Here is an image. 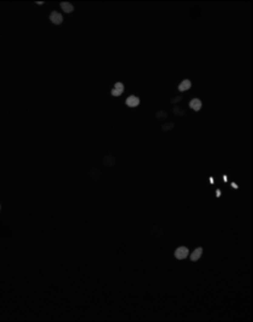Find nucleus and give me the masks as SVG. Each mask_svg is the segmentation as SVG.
Here are the masks:
<instances>
[{"instance_id": "obj_16", "label": "nucleus", "mask_w": 253, "mask_h": 322, "mask_svg": "<svg viewBox=\"0 0 253 322\" xmlns=\"http://www.w3.org/2000/svg\"><path fill=\"white\" fill-rule=\"evenodd\" d=\"M231 187H233V188H235V189H238V188H239V186H238L235 182H231Z\"/></svg>"}, {"instance_id": "obj_5", "label": "nucleus", "mask_w": 253, "mask_h": 322, "mask_svg": "<svg viewBox=\"0 0 253 322\" xmlns=\"http://www.w3.org/2000/svg\"><path fill=\"white\" fill-rule=\"evenodd\" d=\"M126 105L127 107H130V108H136V107H138L139 105V103H140V99L138 98L137 96H130V97H127L126 98Z\"/></svg>"}, {"instance_id": "obj_15", "label": "nucleus", "mask_w": 253, "mask_h": 322, "mask_svg": "<svg viewBox=\"0 0 253 322\" xmlns=\"http://www.w3.org/2000/svg\"><path fill=\"white\" fill-rule=\"evenodd\" d=\"M221 194H222V193H221V191H220V189H216V197H217V198H220V197H221Z\"/></svg>"}, {"instance_id": "obj_10", "label": "nucleus", "mask_w": 253, "mask_h": 322, "mask_svg": "<svg viewBox=\"0 0 253 322\" xmlns=\"http://www.w3.org/2000/svg\"><path fill=\"white\" fill-rule=\"evenodd\" d=\"M89 176L94 180V181H99L101 178V171L99 169H91L89 171Z\"/></svg>"}, {"instance_id": "obj_7", "label": "nucleus", "mask_w": 253, "mask_h": 322, "mask_svg": "<svg viewBox=\"0 0 253 322\" xmlns=\"http://www.w3.org/2000/svg\"><path fill=\"white\" fill-rule=\"evenodd\" d=\"M202 254H203V248L202 247H198V248H196L193 251H192V254H191V261H198L201 257H202Z\"/></svg>"}, {"instance_id": "obj_19", "label": "nucleus", "mask_w": 253, "mask_h": 322, "mask_svg": "<svg viewBox=\"0 0 253 322\" xmlns=\"http://www.w3.org/2000/svg\"><path fill=\"white\" fill-rule=\"evenodd\" d=\"M227 180H228V178H227V176L224 175V176H223V181H224V182H227Z\"/></svg>"}, {"instance_id": "obj_6", "label": "nucleus", "mask_w": 253, "mask_h": 322, "mask_svg": "<svg viewBox=\"0 0 253 322\" xmlns=\"http://www.w3.org/2000/svg\"><path fill=\"white\" fill-rule=\"evenodd\" d=\"M188 105H190V108H191V109H193L194 111H199V110L202 109L203 104H202V101H201V99L193 98V99H191V101H190Z\"/></svg>"}, {"instance_id": "obj_17", "label": "nucleus", "mask_w": 253, "mask_h": 322, "mask_svg": "<svg viewBox=\"0 0 253 322\" xmlns=\"http://www.w3.org/2000/svg\"><path fill=\"white\" fill-rule=\"evenodd\" d=\"M209 181H210V183H211V184H214V182H215V181H214V178H212V177H210V178H209Z\"/></svg>"}, {"instance_id": "obj_20", "label": "nucleus", "mask_w": 253, "mask_h": 322, "mask_svg": "<svg viewBox=\"0 0 253 322\" xmlns=\"http://www.w3.org/2000/svg\"><path fill=\"white\" fill-rule=\"evenodd\" d=\"M0 211H1V205H0Z\"/></svg>"}, {"instance_id": "obj_9", "label": "nucleus", "mask_w": 253, "mask_h": 322, "mask_svg": "<svg viewBox=\"0 0 253 322\" xmlns=\"http://www.w3.org/2000/svg\"><path fill=\"white\" fill-rule=\"evenodd\" d=\"M191 81L188 80V79H185V80H182L180 84H179V91H181V92H184V91H187L190 88H191Z\"/></svg>"}, {"instance_id": "obj_18", "label": "nucleus", "mask_w": 253, "mask_h": 322, "mask_svg": "<svg viewBox=\"0 0 253 322\" xmlns=\"http://www.w3.org/2000/svg\"><path fill=\"white\" fill-rule=\"evenodd\" d=\"M36 4H37V5H42V4H43V1H36Z\"/></svg>"}, {"instance_id": "obj_13", "label": "nucleus", "mask_w": 253, "mask_h": 322, "mask_svg": "<svg viewBox=\"0 0 253 322\" xmlns=\"http://www.w3.org/2000/svg\"><path fill=\"white\" fill-rule=\"evenodd\" d=\"M156 118H157V119H166V118H167V113H166L164 110H160V111H157Z\"/></svg>"}, {"instance_id": "obj_2", "label": "nucleus", "mask_w": 253, "mask_h": 322, "mask_svg": "<svg viewBox=\"0 0 253 322\" xmlns=\"http://www.w3.org/2000/svg\"><path fill=\"white\" fill-rule=\"evenodd\" d=\"M102 163L107 167V168H114L116 165V158L113 154H106L102 158Z\"/></svg>"}, {"instance_id": "obj_1", "label": "nucleus", "mask_w": 253, "mask_h": 322, "mask_svg": "<svg viewBox=\"0 0 253 322\" xmlns=\"http://www.w3.org/2000/svg\"><path fill=\"white\" fill-rule=\"evenodd\" d=\"M124 89H125L124 84H123L121 81H116V83L114 84V88H113V89H112V91H110V95H112V96H114V97H119V96H121V95H123V92H124Z\"/></svg>"}, {"instance_id": "obj_11", "label": "nucleus", "mask_w": 253, "mask_h": 322, "mask_svg": "<svg viewBox=\"0 0 253 322\" xmlns=\"http://www.w3.org/2000/svg\"><path fill=\"white\" fill-rule=\"evenodd\" d=\"M173 111H174V114L177 115V116H184V115H185L184 109H180L179 107H174V108H173Z\"/></svg>"}, {"instance_id": "obj_12", "label": "nucleus", "mask_w": 253, "mask_h": 322, "mask_svg": "<svg viewBox=\"0 0 253 322\" xmlns=\"http://www.w3.org/2000/svg\"><path fill=\"white\" fill-rule=\"evenodd\" d=\"M173 127H174V124H173V122H168V124H163L162 129H163L164 132H167V131H170Z\"/></svg>"}, {"instance_id": "obj_3", "label": "nucleus", "mask_w": 253, "mask_h": 322, "mask_svg": "<svg viewBox=\"0 0 253 322\" xmlns=\"http://www.w3.org/2000/svg\"><path fill=\"white\" fill-rule=\"evenodd\" d=\"M188 249L186 247H179L177 248V250L174 251V256L177 257V260H184V259H186L187 256H188Z\"/></svg>"}, {"instance_id": "obj_8", "label": "nucleus", "mask_w": 253, "mask_h": 322, "mask_svg": "<svg viewBox=\"0 0 253 322\" xmlns=\"http://www.w3.org/2000/svg\"><path fill=\"white\" fill-rule=\"evenodd\" d=\"M60 7H61L62 11L66 12V13H71V12L75 10L73 5H72L71 2H69V1H62V2L60 4Z\"/></svg>"}, {"instance_id": "obj_14", "label": "nucleus", "mask_w": 253, "mask_h": 322, "mask_svg": "<svg viewBox=\"0 0 253 322\" xmlns=\"http://www.w3.org/2000/svg\"><path fill=\"white\" fill-rule=\"evenodd\" d=\"M181 99H182V96H177V97H175V98H173V99H172L170 102H172L173 104H177V102H179V101H181Z\"/></svg>"}, {"instance_id": "obj_4", "label": "nucleus", "mask_w": 253, "mask_h": 322, "mask_svg": "<svg viewBox=\"0 0 253 322\" xmlns=\"http://www.w3.org/2000/svg\"><path fill=\"white\" fill-rule=\"evenodd\" d=\"M49 19H51L52 23L55 25H60L61 23H62V21H64L62 15L59 13L58 11H53V12H52L51 16H49Z\"/></svg>"}]
</instances>
